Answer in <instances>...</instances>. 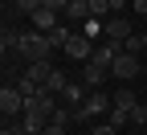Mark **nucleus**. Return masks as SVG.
I'll return each mask as SVG.
<instances>
[{"label": "nucleus", "instance_id": "27", "mask_svg": "<svg viewBox=\"0 0 147 135\" xmlns=\"http://www.w3.org/2000/svg\"><path fill=\"white\" fill-rule=\"evenodd\" d=\"M139 37H143V49H147V33H139Z\"/></svg>", "mask_w": 147, "mask_h": 135}, {"label": "nucleus", "instance_id": "7", "mask_svg": "<svg viewBox=\"0 0 147 135\" xmlns=\"http://www.w3.org/2000/svg\"><path fill=\"white\" fill-rule=\"evenodd\" d=\"M86 98H90V86H86V82H69V86L61 90V102H65L69 111H74V107H82Z\"/></svg>", "mask_w": 147, "mask_h": 135}, {"label": "nucleus", "instance_id": "19", "mask_svg": "<svg viewBox=\"0 0 147 135\" xmlns=\"http://www.w3.org/2000/svg\"><path fill=\"white\" fill-rule=\"evenodd\" d=\"M106 12H110V4H106V0H90V16H98V21H106Z\"/></svg>", "mask_w": 147, "mask_h": 135}, {"label": "nucleus", "instance_id": "16", "mask_svg": "<svg viewBox=\"0 0 147 135\" xmlns=\"http://www.w3.org/2000/svg\"><path fill=\"white\" fill-rule=\"evenodd\" d=\"M106 123L115 127V131H123L127 123H131V111H119V107H115V111H110V119H106Z\"/></svg>", "mask_w": 147, "mask_h": 135}, {"label": "nucleus", "instance_id": "15", "mask_svg": "<svg viewBox=\"0 0 147 135\" xmlns=\"http://www.w3.org/2000/svg\"><path fill=\"white\" fill-rule=\"evenodd\" d=\"M12 4V12H21V16H33L37 8H41V0H8Z\"/></svg>", "mask_w": 147, "mask_h": 135}, {"label": "nucleus", "instance_id": "5", "mask_svg": "<svg viewBox=\"0 0 147 135\" xmlns=\"http://www.w3.org/2000/svg\"><path fill=\"white\" fill-rule=\"evenodd\" d=\"M119 53H123V45H119V41H102V45L94 49V57H90V62H94L98 70H106V74H110V66L119 62Z\"/></svg>", "mask_w": 147, "mask_h": 135}, {"label": "nucleus", "instance_id": "24", "mask_svg": "<svg viewBox=\"0 0 147 135\" xmlns=\"http://www.w3.org/2000/svg\"><path fill=\"white\" fill-rule=\"evenodd\" d=\"M90 135H119V131H115V127H110V123H98L94 131H90Z\"/></svg>", "mask_w": 147, "mask_h": 135}, {"label": "nucleus", "instance_id": "23", "mask_svg": "<svg viewBox=\"0 0 147 135\" xmlns=\"http://www.w3.org/2000/svg\"><path fill=\"white\" fill-rule=\"evenodd\" d=\"M106 4H110V12H115V16H119L123 8H131V0H106Z\"/></svg>", "mask_w": 147, "mask_h": 135}, {"label": "nucleus", "instance_id": "8", "mask_svg": "<svg viewBox=\"0 0 147 135\" xmlns=\"http://www.w3.org/2000/svg\"><path fill=\"white\" fill-rule=\"evenodd\" d=\"M57 25H61L57 12H49V8H37V12H33V29H37V33H53Z\"/></svg>", "mask_w": 147, "mask_h": 135}, {"label": "nucleus", "instance_id": "3", "mask_svg": "<svg viewBox=\"0 0 147 135\" xmlns=\"http://www.w3.org/2000/svg\"><path fill=\"white\" fill-rule=\"evenodd\" d=\"M25 107H29V98L16 86H4L0 90V111H4V119H16V115H25Z\"/></svg>", "mask_w": 147, "mask_h": 135}, {"label": "nucleus", "instance_id": "13", "mask_svg": "<svg viewBox=\"0 0 147 135\" xmlns=\"http://www.w3.org/2000/svg\"><path fill=\"white\" fill-rule=\"evenodd\" d=\"M65 86H69V78H65L61 70H53V74H49V82H45V90H49V94H57V98H61V90H65Z\"/></svg>", "mask_w": 147, "mask_h": 135}, {"label": "nucleus", "instance_id": "10", "mask_svg": "<svg viewBox=\"0 0 147 135\" xmlns=\"http://www.w3.org/2000/svg\"><path fill=\"white\" fill-rule=\"evenodd\" d=\"M49 74H53V66H49V62H33V66L25 70V78H33L37 86L45 90V82H49Z\"/></svg>", "mask_w": 147, "mask_h": 135}, {"label": "nucleus", "instance_id": "9", "mask_svg": "<svg viewBox=\"0 0 147 135\" xmlns=\"http://www.w3.org/2000/svg\"><path fill=\"white\" fill-rule=\"evenodd\" d=\"M110 98H115V107H119V111H135V107H139V98H135V90H131V86H119Z\"/></svg>", "mask_w": 147, "mask_h": 135}, {"label": "nucleus", "instance_id": "4", "mask_svg": "<svg viewBox=\"0 0 147 135\" xmlns=\"http://www.w3.org/2000/svg\"><path fill=\"white\" fill-rule=\"evenodd\" d=\"M127 37H135V25H131V16H106V41H127Z\"/></svg>", "mask_w": 147, "mask_h": 135}, {"label": "nucleus", "instance_id": "21", "mask_svg": "<svg viewBox=\"0 0 147 135\" xmlns=\"http://www.w3.org/2000/svg\"><path fill=\"white\" fill-rule=\"evenodd\" d=\"M123 49L139 57V53H143V37H127V41H123Z\"/></svg>", "mask_w": 147, "mask_h": 135}, {"label": "nucleus", "instance_id": "18", "mask_svg": "<svg viewBox=\"0 0 147 135\" xmlns=\"http://www.w3.org/2000/svg\"><path fill=\"white\" fill-rule=\"evenodd\" d=\"M41 8H49V12L65 16V12H69V0H41Z\"/></svg>", "mask_w": 147, "mask_h": 135}, {"label": "nucleus", "instance_id": "25", "mask_svg": "<svg viewBox=\"0 0 147 135\" xmlns=\"http://www.w3.org/2000/svg\"><path fill=\"white\" fill-rule=\"evenodd\" d=\"M41 135H65V127H61V123H49V127H45Z\"/></svg>", "mask_w": 147, "mask_h": 135}, {"label": "nucleus", "instance_id": "20", "mask_svg": "<svg viewBox=\"0 0 147 135\" xmlns=\"http://www.w3.org/2000/svg\"><path fill=\"white\" fill-rule=\"evenodd\" d=\"M131 123H135V127H147V102H139V107L131 111Z\"/></svg>", "mask_w": 147, "mask_h": 135}, {"label": "nucleus", "instance_id": "12", "mask_svg": "<svg viewBox=\"0 0 147 135\" xmlns=\"http://www.w3.org/2000/svg\"><path fill=\"white\" fill-rule=\"evenodd\" d=\"M21 49V29H4L0 33V53H16Z\"/></svg>", "mask_w": 147, "mask_h": 135}, {"label": "nucleus", "instance_id": "17", "mask_svg": "<svg viewBox=\"0 0 147 135\" xmlns=\"http://www.w3.org/2000/svg\"><path fill=\"white\" fill-rule=\"evenodd\" d=\"M16 90H21L25 98H33V94H41V86H37L33 78H25V74H21V82H16Z\"/></svg>", "mask_w": 147, "mask_h": 135}, {"label": "nucleus", "instance_id": "6", "mask_svg": "<svg viewBox=\"0 0 147 135\" xmlns=\"http://www.w3.org/2000/svg\"><path fill=\"white\" fill-rule=\"evenodd\" d=\"M110 74H115V78H119V82H131V78H135V74H139V57L123 49V53H119V62H115V66H110Z\"/></svg>", "mask_w": 147, "mask_h": 135}, {"label": "nucleus", "instance_id": "2", "mask_svg": "<svg viewBox=\"0 0 147 135\" xmlns=\"http://www.w3.org/2000/svg\"><path fill=\"white\" fill-rule=\"evenodd\" d=\"M94 49H98V45L90 41L86 33H74L69 41H65V57H69V62H82V66L90 62V57H94Z\"/></svg>", "mask_w": 147, "mask_h": 135}, {"label": "nucleus", "instance_id": "14", "mask_svg": "<svg viewBox=\"0 0 147 135\" xmlns=\"http://www.w3.org/2000/svg\"><path fill=\"white\" fill-rule=\"evenodd\" d=\"M69 37H74V29H69V25L61 21L57 29H53V33H49V41H53V49H65V41H69Z\"/></svg>", "mask_w": 147, "mask_h": 135}, {"label": "nucleus", "instance_id": "1", "mask_svg": "<svg viewBox=\"0 0 147 135\" xmlns=\"http://www.w3.org/2000/svg\"><path fill=\"white\" fill-rule=\"evenodd\" d=\"M16 53H21L29 66H33V62H49L53 41H49V33H37V29H29V33H21V49H16Z\"/></svg>", "mask_w": 147, "mask_h": 135}, {"label": "nucleus", "instance_id": "26", "mask_svg": "<svg viewBox=\"0 0 147 135\" xmlns=\"http://www.w3.org/2000/svg\"><path fill=\"white\" fill-rule=\"evenodd\" d=\"M131 8H135L139 16H147V0H131Z\"/></svg>", "mask_w": 147, "mask_h": 135}, {"label": "nucleus", "instance_id": "22", "mask_svg": "<svg viewBox=\"0 0 147 135\" xmlns=\"http://www.w3.org/2000/svg\"><path fill=\"white\" fill-rule=\"evenodd\" d=\"M0 135H25V123H16V119H4V131Z\"/></svg>", "mask_w": 147, "mask_h": 135}, {"label": "nucleus", "instance_id": "11", "mask_svg": "<svg viewBox=\"0 0 147 135\" xmlns=\"http://www.w3.org/2000/svg\"><path fill=\"white\" fill-rule=\"evenodd\" d=\"M102 78H106V70H98L94 62H86V66H82V82H86L90 90H98V86H102Z\"/></svg>", "mask_w": 147, "mask_h": 135}]
</instances>
